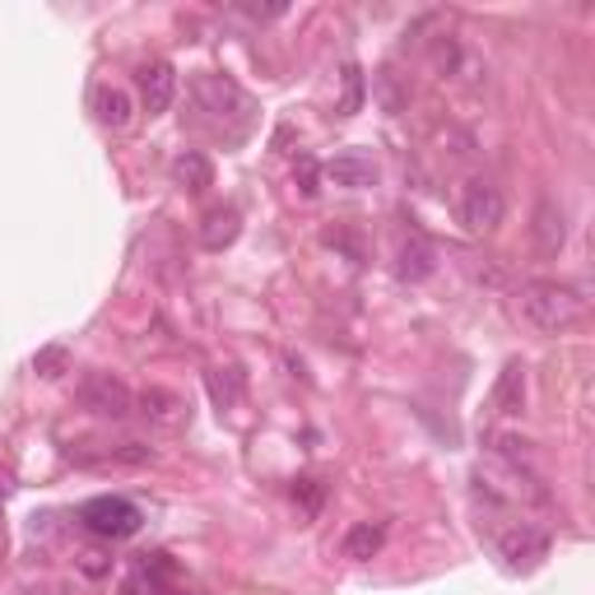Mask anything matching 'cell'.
<instances>
[{
  "label": "cell",
  "instance_id": "15",
  "mask_svg": "<svg viewBox=\"0 0 595 595\" xmlns=\"http://www.w3.org/2000/svg\"><path fill=\"white\" fill-rule=\"evenodd\" d=\"M172 177H177V187H187V191H205V187L215 182V168H210V159H205V153L187 149L182 159L172 163Z\"/></svg>",
  "mask_w": 595,
  "mask_h": 595
},
{
  "label": "cell",
  "instance_id": "14",
  "mask_svg": "<svg viewBox=\"0 0 595 595\" xmlns=\"http://www.w3.org/2000/svg\"><path fill=\"white\" fill-rule=\"evenodd\" d=\"M494 409L516 419V414L526 409V364L522 358H512V364L498 373V386H494Z\"/></svg>",
  "mask_w": 595,
  "mask_h": 595
},
{
  "label": "cell",
  "instance_id": "16",
  "mask_svg": "<svg viewBox=\"0 0 595 595\" xmlns=\"http://www.w3.org/2000/svg\"><path fill=\"white\" fill-rule=\"evenodd\" d=\"M381 526H373V522H358V526H349L345 530V558H354V563H364V558H373L377 549H381Z\"/></svg>",
  "mask_w": 595,
  "mask_h": 595
},
{
  "label": "cell",
  "instance_id": "3",
  "mask_svg": "<svg viewBox=\"0 0 595 595\" xmlns=\"http://www.w3.org/2000/svg\"><path fill=\"white\" fill-rule=\"evenodd\" d=\"M456 215H460L465 232L484 238V232H494L507 219V196H503L498 182H488V177H470L456 196Z\"/></svg>",
  "mask_w": 595,
  "mask_h": 595
},
{
  "label": "cell",
  "instance_id": "4",
  "mask_svg": "<svg viewBox=\"0 0 595 595\" xmlns=\"http://www.w3.org/2000/svg\"><path fill=\"white\" fill-rule=\"evenodd\" d=\"M75 400L98 419H131L136 414V391L112 373H85L80 386H75Z\"/></svg>",
  "mask_w": 595,
  "mask_h": 595
},
{
  "label": "cell",
  "instance_id": "19",
  "mask_svg": "<svg viewBox=\"0 0 595 595\" xmlns=\"http://www.w3.org/2000/svg\"><path fill=\"white\" fill-rule=\"evenodd\" d=\"M294 182L307 200H317L321 196V163H317V153H298L294 159Z\"/></svg>",
  "mask_w": 595,
  "mask_h": 595
},
{
  "label": "cell",
  "instance_id": "13",
  "mask_svg": "<svg viewBox=\"0 0 595 595\" xmlns=\"http://www.w3.org/2000/svg\"><path fill=\"white\" fill-rule=\"evenodd\" d=\"M93 112H98V121L108 126V131H126L131 117H136V102H131V93L117 89V85H98L93 89Z\"/></svg>",
  "mask_w": 595,
  "mask_h": 595
},
{
  "label": "cell",
  "instance_id": "2",
  "mask_svg": "<svg viewBox=\"0 0 595 595\" xmlns=\"http://www.w3.org/2000/svg\"><path fill=\"white\" fill-rule=\"evenodd\" d=\"M80 526L98 539H131L145 526V512L121 494H98L80 507Z\"/></svg>",
  "mask_w": 595,
  "mask_h": 595
},
{
  "label": "cell",
  "instance_id": "9",
  "mask_svg": "<svg viewBox=\"0 0 595 595\" xmlns=\"http://www.w3.org/2000/svg\"><path fill=\"white\" fill-rule=\"evenodd\" d=\"M530 238L539 247V256H558L563 242H567V215H563V205L558 200H539L535 205V215H530Z\"/></svg>",
  "mask_w": 595,
  "mask_h": 595
},
{
  "label": "cell",
  "instance_id": "18",
  "mask_svg": "<svg viewBox=\"0 0 595 595\" xmlns=\"http://www.w3.org/2000/svg\"><path fill=\"white\" fill-rule=\"evenodd\" d=\"M321 503H326V484L321 479H298L294 484V507H298L303 522H313V516L321 512Z\"/></svg>",
  "mask_w": 595,
  "mask_h": 595
},
{
  "label": "cell",
  "instance_id": "17",
  "mask_svg": "<svg viewBox=\"0 0 595 595\" xmlns=\"http://www.w3.org/2000/svg\"><path fill=\"white\" fill-rule=\"evenodd\" d=\"M340 80H345V93H340V102H335V112H340V117H354L358 108H364V98H368V80H364V70H358L354 61L345 66Z\"/></svg>",
  "mask_w": 595,
  "mask_h": 595
},
{
  "label": "cell",
  "instance_id": "20",
  "mask_svg": "<svg viewBox=\"0 0 595 595\" xmlns=\"http://www.w3.org/2000/svg\"><path fill=\"white\" fill-rule=\"evenodd\" d=\"M61 364H66V354H61V349H47V354H38V364H33V368H38L42 377H57Z\"/></svg>",
  "mask_w": 595,
  "mask_h": 595
},
{
  "label": "cell",
  "instance_id": "1",
  "mask_svg": "<svg viewBox=\"0 0 595 595\" xmlns=\"http://www.w3.org/2000/svg\"><path fill=\"white\" fill-rule=\"evenodd\" d=\"M516 303H522V317L535 330H549V335L577 326L586 313L582 289H573V284H563V279H530V284H522Z\"/></svg>",
  "mask_w": 595,
  "mask_h": 595
},
{
  "label": "cell",
  "instance_id": "6",
  "mask_svg": "<svg viewBox=\"0 0 595 595\" xmlns=\"http://www.w3.org/2000/svg\"><path fill=\"white\" fill-rule=\"evenodd\" d=\"M136 85H140L145 112L159 117V112L172 108V98H177V70H172V61H145L136 70Z\"/></svg>",
  "mask_w": 595,
  "mask_h": 595
},
{
  "label": "cell",
  "instance_id": "12",
  "mask_svg": "<svg viewBox=\"0 0 595 595\" xmlns=\"http://www.w3.org/2000/svg\"><path fill=\"white\" fill-rule=\"evenodd\" d=\"M396 275H400L405 284L433 279V275H437V251H433V242H424V238L400 242V251H396Z\"/></svg>",
  "mask_w": 595,
  "mask_h": 595
},
{
  "label": "cell",
  "instance_id": "8",
  "mask_svg": "<svg viewBox=\"0 0 595 595\" xmlns=\"http://www.w3.org/2000/svg\"><path fill=\"white\" fill-rule=\"evenodd\" d=\"M326 177L335 187H345V191H364V187L377 182V163H373V153H364V149H340L326 163Z\"/></svg>",
  "mask_w": 595,
  "mask_h": 595
},
{
  "label": "cell",
  "instance_id": "7",
  "mask_svg": "<svg viewBox=\"0 0 595 595\" xmlns=\"http://www.w3.org/2000/svg\"><path fill=\"white\" fill-rule=\"evenodd\" d=\"M191 98H196V108L200 112H210V117H232L242 108V89L228 80V75H196L191 80Z\"/></svg>",
  "mask_w": 595,
  "mask_h": 595
},
{
  "label": "cell",
  "instance_id": "10",
  "mask_svg": "<svg viewBox=\"0 0 595 595\" xmlns=\"http://www.w3.org/2000/svg\"><path fill=\"white\" fill-rule=\"evenodd\" d=\"M136 409L153 428H182L187 424V400L177 391H163V386H149V391L136 396Z\"/></svg>",
  "mask_w": 595,
  "mask_h": 595
},
{
  "label": "cell",
  "instance_id": "11",
  "mask_svg": "<svg viewBox=\"0 0 595 595\" xmlns=\"http://www.w3.org/2000/svg\"><path fill=\"white\" fill-rule=\"evenodd\" d=\"M238 232H242V215L232 210V205H215V210L200 219V247L205 251H224V247L238 242Z\"/></svg>",
  "mask_w": 595,
  "mask_h": 595
},
{
  "label": "cell",
  "instance_id": "5",
  "mask_svg": "<svg viewBox=\"0 0 595 595\" xmlns=\"http://www.w3.org/2000/svg\"><path fill=\"white\" fill-rule=\"evenodd\" d=\"M498 554L512 573H530V567H539V558L549 554V535L530 522H512L507 530H498Z\"/></svg>",
  "mask_w": 595,
  "mask_h": 595
}]
</instances>
